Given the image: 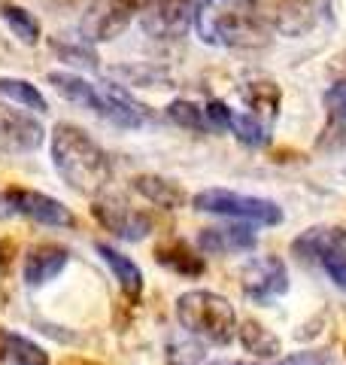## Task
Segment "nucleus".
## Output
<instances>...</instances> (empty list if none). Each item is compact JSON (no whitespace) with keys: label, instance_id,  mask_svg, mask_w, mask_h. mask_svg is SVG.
Returning <instances> with one entry per match:
<instances>
[{"label":"nucleus","instance_id":"2","mask_svg":"<svg viewBox=\"0 0 346 365\" xmlns=\"http://www.w3.org/2000/svg\"><path fill=\"white\" fill-rule=\"evenodd\" d=\"M52 165L79 195H100L112 182V158L79 125L61 122L52 131Z\"/></svg>","mask_w":346,"mask_h":365},{"label":"nucleus","instance_id":"11","mask_svg":"<svg viewBox=\"0 0 346 365\" xmlns=\"http://www.w3.org/2000/svg\"><path fill=\"white\" fill-rule=\"evenodd\" d=\"M258 235L249 225H213L204 228L198 235V247L210 256H234V253H249L256 250Z\"/></svg>","mask_w":346,"mask_h":365},{"label":"nucleus","instance_id":"21","mask_svg":"<svg viewBox=\"0 0 346 365\" xmlns=\"http://www.w3.org/2000/svg\"><path fill=\"white\" fill-rule=\"evenodd\" d=\"M228 131L234 134L243 146H252V150L268 146V140H271V125H264L261 119L249 116L246 110H234V107H231V113H228Z\"/></svg>","mask_w":346,"mask_h":365},{"label":"nucleus","instance_id":"15","mask_svg":"<svg viewBox=\"0 0 346 365\" xmlns=\"http://www.w3.org/2000/svg\"><path fill=\"white\" fill-rule=\"evenodd\" d=\"M0 137L9 150H19V153H31L43 143V125L28 116V113H19V110H6L0 116Z\"/></svg>","mask_w":346,"mask_h":365},{"label":"nucleus","instance_id":"10","mask_svg":"<svg viewBox=\"0 0 346 365\" xmlns=\"http://www.w3.org/2000/svg\"><path fill=\"white\" fill-rule=\"evenodd\" d=\"M6 198L13 204V213L28 216L31 222H40L49 228H70L73 225V213L52 195H43V192H33V189H9Z\"/></svg>","mask_w":346,"mask_h":365},{"label":"nucleus","instance_id":"12","mask_svg":"<svg viewBox=\"0 0 346 365\" xmlns=\"http://www.w3.org/2000/svg\"><path fill=\"white\" fill-rule=\"evenodd\" d=\"M67 262H70V253H67L64 247L58 244H40L33 247L31 253L25 256V268H21V277L31 289H40L46 283H52L58 274L67 268Z\"/></svg>","mask_w":346,"mask_h":365},{"label":"nucleus","instance_id":"23","mask_svg":"<svg viewBox=\"0 0 346 365\" xmlns=\"http://www.w3.org/2000/svg\"><path fill=\"white\" fill-rule=\"evenodd\" d=\"M0 16H4V21L9 25V31H13L21 43H28V46L40 43V21L33 19V13H28L25 6L6 4V6H0Z\"/></svg>","mask_w":346,"mask_h":365},{"label":"nucleus","instance_id":"20","mask_svg":"<svg viewBox=\"0 0 346 365\" xmlns=\"http://www.w3.org/2000/svg\"><path fill=\"white\" fill-rule=\"evenodd\" d=\"M134 189L140 192L146 201H152V204H158V207H164V210H173V207H179V204L186 201V195H182V189L177 186V182L164 180V177H152V174L137 177Z\"/></svg>","mask_w":346,"mask_h":365},{"label":"nucleus","instance_id":"19","mask_svg":"<svg viewBox=\"0 0 346 365\" xmlns=\"http://www.w3.org/2000/svg\"><path fill=\"white\" fill-rule=\"evenodd\" d=\"M0 98L16 104L21 110H31V113H43L49 110V101H46L43 91L28 83V79H16V76H0Z\"/></svg>","mask_w":346,"mask_h":365},{"label":"nucleus","instance_id":"7","mask_svg":"<svg viewBox=\"0 0 346 365\" xmlns=\"http://www.w3.org/2000/svg\"><path fill=\"white\" fill-rule=\"evenodd\" d=\"M137 9L128 0H91L83 16V40L85 43H110L134 21Z\"/></svg>","mask_w":346,"mask_h":365},{"label":"nucleus","instance_id":"18","mask_svg":"<svg viewBox=\"0 0 346 365\" xmlns=\"http://www.w3.org/2000/svg\"><path fill=\"white\" fill-rule=\"evenodd\" d=\"M95 250L100 253V259L107 262V268L112 271V277L119 280V287L128 295H140V289H143V271H140V265H137L131 256H125L122 250L110 247V244H98Z\"/></svg>","mask_w":346,"mask_h":365},{"label":"nucleus","instance_id":"27","mask_svg":"<svg viewBox=\"0 0 346 365\" xmlns=\"http://www.w3.org/2000/svg\"><path fill=\"white\" fill-rule=\"evenodd\" d=\"M319 268L328 274L334 287H337V289H343V292H346V250H337V253L325 256V259L319 262Z\"/></svg>","mask_w":346,"mask_h":365},{"label":"nucleus","instance_id":"6","mask_svg":"<svg viewBox=\"0 0 346 365\" xmlns=\"http://www.w3.org/2000/svg\"><path fill=\"white\" fill-rule=\"evenodd\" d=\"M198 0H149L140 13V25L155 40H177L194 25Z\"/></svg>","mask_w":346,"mask_h":365},{"label":"nucleus","instance_id":"29","mask_svg":"<svg viewBox=\"0 0 346 365\" xmlns=\"http://www.w3.org/2000/svg\"><path fill=\"white\" fill-rule=\"evenodd\" d=\"M55 49L61 58H67L70 64H79V67H98V58L88 52V43L83 46H61V43H55Z\"/></svg>","mask_w":346,"mask_h":365},{"label":"nucleus","instance_id":"25","mask_svg":"<svg viewBox=\"0 0 346 365\" xmlns=\"http://www.w3.org/2000/svg\"><path fill=\"white\" fill-rule=\"evenodd\" d=\"M237 338H240V344H243L249 353H256V356H276V353H280L276 335L268 332L261 323H252V319L237 329Z\"/></svg>","mask_w":346,"mask_h":365},{"label":"nucleus","instance_id":"9","mask_svg":"<svg viewBox=\"0 0 346 365\" xmlns=\"http://www.w3.org/2000/svg\"><path fill=\"white\" fill-rule=\"evenodd\" d=\"M243 292L246 299L268 304L273 299L288 292V271L276 256H261L252 259L243 271Z\"/></svg>","mask_w":346,"mask_h":365},{"label":"nucleus","instance_id":"5","mask_svg":"<svg viewBox=\"0 0 346 365\" xmlns=\"http://www.w3.org/2000/svg\"><path fill=\"white\" fill-rule=\"evenodd\" d=\"M192 207L198 213H213L225 216L234 222H249V225H280L283 222V207L271 198L258 195H243V192L231 189H201L192 198Z\"/></svg>","mask_w":346,"mask_h":365},{"label":"nucleus","instance_id":"22","mask_svg":"<svg viewBox=\"0 0 346 365\" xmlns=\"http://www.w3.org/2000/svg\"><path fill=\"white\" fill-rule=\"evenodd\" d=\"M155 259H158V265H164V268L177 271V274H201L204 271V259L194 256L192 247L182 244V241L161 244L155 250Z\"/></svg>","mask_w":346,"mask_h":365},{"label":"nucleus","instance_id":"8","mask_svg":"<svg viewBox=\"0 0 346 365\" xmlns=\"http://www.w3.org/2000/svg\"><path fill=\"white\" fill-rule=\"evenodd\" d=\"M95 216L103 228H110L122 241H143V237L152 232V220H149L143 210L131 207L125 198H98Z\"/></svg>","mask_w":346,"mask_h":365},{"label":"nucleus","instance_id":"17","mask_svg":"<svg viewBox=\"0 0 346 365\" xmlns=\"http://www.w3.org/2000/svg\"><path fill=\"white\" fill-rule=\"evenodd\" d=\"M0 359L6 365H49V353L37 341L0 329Z\"/></svg>","mask_w":346,"mask_h":365},{"label":"nucleus","instance_id":"24","mask_svg":"<svg viewBox=\"0 0 346 365\" xmlns=\"http://www.w3.org/2000/svg\"><path fill=\"white\" fill-rule=\"evenodd\" d=\"M167 119L170 122H177L179 128H189V131H210V122H206V110L198 107L194 101H186V98H177V101H170L167 104Z\"/></svg>","mask_w":346,"mask_h":365},{"label":"nucleus","instance_id":"31","mask_svg":"<svg viewBox=\"0 0 346 365\" xmlns=\"http://www.w3.org/2000/svg\"><path fill=\"white\" fill-rule=\"evenodd\" d=\"M128 4H131V6L137 9V13H143V6L149 4V0H128Z\"/></svg>","mask_w":346,"mask_h":365},{"label":"nucleus","instance_id":"28","mask_svg":"<svg viewBox=\"0 0 346 365\" xmlns=\"http://www.w3.org/2000/svg\"><path fill=\"white\" fill-rule=\"evenodd\" d=\"M325 107H328V116L337 119L346 125V79L334 83L328 91H325Z\"/></svg>","mask_w":346,"mask_h":365},{"label":"nucleus","instance_id":"26","mask_svg":"<svg viewBox=\"0 0 346 365\" xmlns=\"http://www.w3.org/2000/svg\"><path fill=\"white\" fill-rule=\"evenodd\" d=\"M204 359V344L194 341V335H189L182 329V335H173L167 341V362L170 365H198Z\"/></svg>","mask_w":346,"mask_h":365},{"label":"nucleus","instance_id":"14","mask_svg":"<svg viewBox=\"0 0 346 365\" xmlns=\"http://www.w3.org/2000/svg\"><path fill=\"white\" fill-rule=\"evenodd\" d=\"M271 28L285 34H301L310 25V13H313V0H256Z\"/></svg>","mask_w":346,"mask_h":365},{"label":"nucleus","instance_id":"30","mask_svg":"<svg viewBox=\"0 0 346 365\" xmlns=\"http://www.w3.org/2000/svg\"><path fill=\"white\" fill-rule=\"evenodd\" d=\"M331 356L322 350H304V353H292V356H285L280 365H328Z\"/></svg>","mask_w":346,"mask_h":365},{"label":"nucleus","instance_id":"4","mask_svg":"<svg viewBox=\"0 0 346 365\" xmlns=\"http://www.w3.org/2000/svg\"><path fill=\"white\" fill-rule=\"evenodd\" d=\"M177 319L189 335H194L204 344L225 347L237 338L240 319L237 311L225 295L210 289H189L177 299Z\"/></svg>","mask_w":346,"mask_h":365},{"label":"nucleus","instance_id":"13","mask_svg":"<svg viewBox=\"0 0 346 365\" xmlns=\"http://www.w3.org/2000/svg\"><path fill=\"white\" fill-rule=\"evenodd\" d=\"M337 250H346V228L340 225L310 228L301 237H295V244H292V253L301 262H313V265H319L322 259L337 253Z\"/></svg>","mask_w":346,"mask_h":365},{"label":"nucleus","instance_id":"3","mask_svg":"<svg viewBox=\"0 0 346 365\" xmlns=\"http://www.w3.org/2000/svg\"><path fill=\"white\" fill-rule=\"evenodd\" d=\"M49 83L61 98H67L70 104H79L91 110L103 122L115 125V128H143L149 122V110L125 91L122 86H98L91 79L70 73V71H52Z\"/></svg>","mask_w":346,"mask_h":365},{"label":"nucleus","instance_id":"16","mask_svg":"<svg viewBox=\"0 0 346 365\" xmlns=\"http://www.w3.org/2000/svg\"><path fill=\"white\" fill-rule=\"evenodd\" d=\"M240 101H243L249 116H256V119H261L264 125H271L273 128L276 110H280V91H276L273 83H268V79L246 83L243 88H240Z\"/></svg>","mask_w":346,"mask_h":365},{"label":"nucleus","instance_id":"1","mask_svg":"<svg viewBox=\"0 0 346 365\" xmlns=\"http://www.w3.org/2000/svg\"><path fill=\"white\" fill-rule=\"evenodd\" d=\"M194 31L206 46L256 52L271 43V21L256 0H198Z\"/></svg>","mask_w":346,"mask_h":365},{"label":"nucleus","instance_id":"32","mask_svg":"<svg viewBox=\"0 0 346 365\" xmlns=\"http://www.w3.org/2000/svg\"><path fill=\"white\" fill-rule=\"evenodd\" d=\"M213 365H256V362H213Z\"/></svg>","mask_w":346,"mask_h":365}]
</instances>
